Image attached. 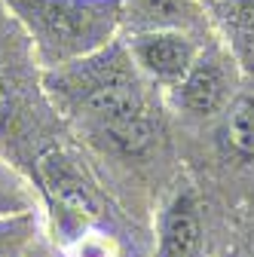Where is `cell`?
<instances>
[{"instance_id":"8992f818","label":"cell","mask_w":254,"mask_h":257,"mask_svg":"<svg viewBox=\"0 0 254 257\" xmlns=\"http://www.w3.org/2000/svg\"><path fill=\"white\" fill-rule=\"evenodd\" d=\"M199 208L193 190L178 187L163 214H160V245H156V257H193L199 248Z\"/></svg>"},{"instance_id":"8fae6325","label":"cell","mask_w":254,"mask_h":257,"mask_svg":"<svg viewBox=\"0 0 254 257\" xmlns=\"http://www.w3.org/2000/svg\"><path fill=\"white\" fill-rule=\"evenodd\" d=\"M40 242V211L0 217V257H31Z\"/></svg>"},{"instance_id":"4fadbf2b","label":"cell","mask_w":254,"mask_h":257,"mask_svg":"<svg viewBox=\"0 0 254 257\" xmlns=\"http://www.w3.org/2000/svg\"><path fill=\"white\" fill-rule=\"evenodd\" d=\"M10 110H13V92L7 89V83H4V80H0V125L7 122Z\"/></svg>"},{"instance_id":"3957f363","label":"cell","mask_w":254,"mask_h":257,"mask_svg":"<svg viewBox=\"0 0 254 257\" xmlns=\"http://www.w3.org/2000/svg\"><path fill=\"white\" fill-rule=\"evenodd\" d=\"M37 175L49 205L55 208L61 227L71 230V236L92 230L101 220V196L61 150H46L37 159Z\"/></svg>"},{"instance_id":"277c9868","label":"cell","mask_w":254,"mask_h":257,"mask_svg":"<svg viewBox=\"0 0 254 257\" xmlns=\"http://www.w3.org/2000/svg\"><path fill=\"white\" fill-rule=\"evenodd\" d=\"M125 46L132 52L135 68L141 77L160 86H175L199 58V40L187 31L175 28H150V31H129Z\"/></svg>"},{"instance_id":"6da1fadb","label":"cell","mask_w":254,"mask_h":257,"mask_svg":"<svg viewBox=\"0 0 254 257\" xmlns=\"http://www.w3.org/2000/svg\"><path fill=\"white\" fill-rule=\"evenodd\" d=\"M141 83L144 77L125 40H110L77 61L43 71V86L55 107L119 153H141L160 135V119Z\"/></svg>"},{"instance_id":"ba28073f","label":"cell","mask_w":254,"mask_h":257,"mask_svg":"<svg viewBox=\"0 0 254 257\" xmlns=\"http://www.w3.org/2000/svg\"><path fill=\"white\" fill-rule=\"evenodd\" d=\"M202 10L211 13L227 37L254 58V0H202Z\"/></svg>"},{"instance_id":"52a82bcc","label":"cell","mask_w":254,"mask_h":257,"mask_svg":"<svg viewBox=\"0 0 254 257\" xmlns=\"http://www.w3.org/2000/svg\"><path fill=\"white\" fill-rule=\"evenodd\" d=\"M199 16H205L202 0H122V25H129V31L175 28L190 34Z\"/></svg>"},{"instance_id":"5bb4252c","label":"cell","mask_w":254,"mask_h":257,"mask_svg":"<svg viewBox=\"0 0 254 257\" xmlns=\"http://www.w3.org/2000/svg\"><path fill=\"white\" fill-rule=\"evenodd\" d=\"M31 257H46V254H43L40 248H34V254H31Z\"/></svg>"},{"instance_id":"7c38bea8","label":"cell","mask_w":254,"mask_h":257,"mask_svg":"<svg viewBox=\"0 0 254 257\" xmlns=\"http://www.w3.org/2000/svg\"><path fill=\"white\" fill-rule=\"evenodd\" d=\"M68 257H119V254L104 233H95V227H92V230H83L80 236H74Z\"/></svg>"},{"instance_id":"7a4b0ae2","label":"cell","mask_w":254,"mask_h":257,"mask_svg":"<svg viewBox=\"0 0 254 257\" xmlns=\"http://www.w3.org/2000/svg\"><path fill=\"white\" fill-rule=\"evenodd\" d=\"M0 4L25 28L43 71L107 46L122 28V0H0Z\"/></svg>"},{"instance_id":"5b68a950","label":"cell","mask_w":254,"mask_h":257,"mask_svg":"<svg viewBox=\"0 0 254 257\" xmlns=\"http://www.w3.org/2000/svg\"><path fill=\"white\" fill-rule=\"evenodd\" d=\"M172 98L187 113H196V116L217 113L230 98L224 61H220L217 55L199 52V58L193 61V68L184 74V80L172 86Z\"/></svg>"},{"instance_id":"9c48e42d","label":"cell","mask_w":254,"mask_h":257,"mask_svg":"<svg viewBox=\"0 0 254 257\" xmlns=\"http://www.w3.org/2000/svg\"><path fill=\"white\" fill-rule=\"evenodd\" d=\"M224 141L236 156L254 159V98L251 95H239L227 104Z\"/></svg>"},{"instance_id":"30bf717a","label":"cell","mask_w":254,"mask_h":257,"mask_svg":"<svg viewBox=\"0 0 254 257\" xmlns=\"http://www.w3.org/2000/svg\"><path fill=\"white\" fill-rule=\"evenodd\" d=\"M28 211H40L34 184L7 159H0V217L28 214Z\"/></svg>"}]
</instances>
